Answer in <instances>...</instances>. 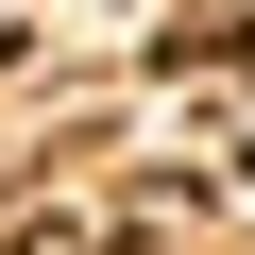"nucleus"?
Instances as JSON below:
<instances>
[{
	"mask_svg": "<svg viewBox=\"0 0 255 255\" xmlns=\"http://www.w3.org/2000/svg\"><path fill=\"white\" fill-rule=\"evenodd\" d=\"M68 17H119V0H68Z\"/></svg>",
	"mask_w": 255,
	"mask_h": 255,
	"instance_id": "f257e3e1",
	"label": "nucleus"
},
{
	"mask_svg": "<svg viewBox=\"0 0 255 255\" xmlns=\"http://www.w3.org/2000/svg\"><path fill=\"white\" fill-rule=\"evenodd\" d=\"M0 204H17V187H0Z\"/></svg>",
	"mask_w": 255,
	"mask_h": 255,
	"instance_id": "f03ea898",
	"label": "nucleus"
}]
</instances>
